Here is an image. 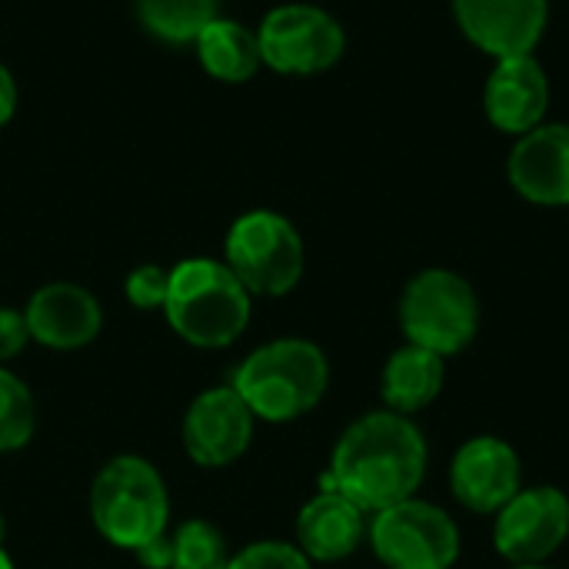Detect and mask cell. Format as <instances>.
Returning <instances> with one entry per match:
<instances>
[{"instance_id":"23","label":"cell","mask_w":569,"mask_h":569,"mask_svg":"<svg viewBox=\"0 0 569 569\" xmlns=\"http://www.w3.org/2000/svg\"><path fill=\"white\" fill-rule=\"evenodd\" d=\"M167 287H170V270L160 263H140L123 277V297L133 310L153 313L163 310L167 303Z\"/></svg>"},{"instance_id":"3","label":"cell","mask_w":569,"mask_h":569,"mask_svg":"<svg viewBox=\"0 0 569 569\" xmlns=\"http://www.w3.org/2000/svg\"><path fill=\"white\" fill-rule=\"evenodd\" d=\"M163 317L183 343L197 350H227L247 333L253 297L223 260L187 257L170 267Z\"/></svg>"},{"instance_id":"4","label":"cell","mask_w":569,"mask_h":569,"mask_svg":"<svg viewBox=\"0 0 569 569\" xmlns=\"http://www.w3.org/2000/svg\"><path fill=\"white\" fill-rule=\"evenodd\" d=\"M90 523L103 543L137 553L170 527V490L163 473L140 453L110 457L90 480Z\"/></svg>"},{"instance_id":"25","label":"cell","mask_w":569,"mask_h":569,"mask_svg":"<svg viewBox=\"0 0 569 569\" xmlns=\"http://www.w3.org/2000/svg\"><path fill=\"white\" fill-rule=\"evenodd\" d=\"M133 560H137L143 569L173 567V540H170V533H163V537L150 540L147 547H140V550L133 553Z\"/></svg>"},{"instance_id":"10","label":"cell","mask_w":569,"mask_h":569,"mask_svg":"<svg viewBox=\"0 0 569 569\" xmlns=\"http://www.w3.org/2000/svg\"><path fill=\"white\" fill-rule=\"evenodd\" d=\"M257 417L240 400V393L223 387L200 390L180 420V443L193 467L200 470H227L233 467L253 443Z\"/></svg>"},{"instance_id":"9","label":"cell","mask_w":569,"mask_h":569,"mask_svg":"<svg viewBox=\"0 0 569 569\" xmlns=\"http://www.w3.org/2000/svg\"><path fill=\"white\" fill-rule=\"evenodd\" d=\"M569 540V497L560 487H523L493 517V550L510 567L550 563Z\"/></svg>"},{"instance_id":"29","label":"cell","mask_w":569,"mask_h":569,"mask_svg":"<svg viewBox=\"0 0 569 569\" xmlns=\"http://www.w3.org/2000/svg\"><path fill=\"white\" fill-rule=\"evenodd\" d=\"M510 569H553L550 563H540V567H510Z\"/></svg>"},{"instance_id":"5","label":"cell","mask_w":569,"mask_h":569,"mask_svg":"<svg viewBox=\"0 0 569 569\" xmlns=\"http://www.w3.org/2000/svg\"><path fill=\"white\" fill-rule=\"evenodd\" d=\"M400 330L407 343L447 357L463 353L480 333V297L473 283L447 267H427L413 273L397 303Z\"/></svg>"},{"instance_id":"2","label":"cell","mask_w":569,"mask_h":569,"mask_svg":"<svg viewBox=\"0 0 569 569\" xmlns=\"http://www.w3.org/2000/svg\"><path fill=\"white\" fill-rule=\"evenodd\" d=\"M257 423H293L330 390V357L307 337H277L250 350L230 377Z\"/></svg>"},{"instance_id":"15","label":"cell","mask_w":569,"mask_h":569,"mask_svg":"<svg viewBox=\"0 0 569 569\" xmlns=\"http://www.w3.org/2000/svg\"><path fill=\"white\" fill-rule=\"evenodd\" d=\"M507 177L537 207H569V123H540L517 137Z\"/></svg>"},{"instance_id":"12","label":"cell","mask_w":569,"mask_h":569,"mask_svg":"<svg viewBox=\"0 0 569 569\" xmlns=\"http://www.w3.org/2000/svg\"><path fill=\"white\" fill-rule=\"evenodd\" d=\"M30 343H40L53 353H73L90 347L103 330V307L100 300L70 280L43 283L30 293L23 307Z\"/></svg>"},{"instance_id":"13","label":"cell","mask_w":569,"mask_h":569,"mask_svg":"<svg viewBox=\"0 0 569 569\" xmlns=\"http://www.w3.org/2000/svg\"><path fill=\"white\" fill-rule=\"evenodd\" d=\"M460 33L493 60L533 53L547 33L550 0H453Z\"/></svg>"},{"instance_id":"28","label":"cell","mask_w":569,"mask_h":569,"mask_svg":"<svg viewBox=\"0 0 569 569\" xmlns=\"http://www.w3.org/2000/svg\"><path fill=\"white\" fill-rule=\"evenodd\" d=\"M3 540H7V520H3V513H0V550H3Z\"/></svg>"},{"instance_id":"20","label":"cell","mask_w":569,"mask_h":569,"mask_svg":"<svg viewBox=\"0 0 569 569\" xmlns=\"http://www.w3.org/2000/svg\"><path fill=\"white\" fill-rule=\"evenodd\" d=\"M37 433L33 390L10 367H0V453L23 450Z\"/></svg>"},{"instance_id":"16","label":"cell","mask_w":569,"mask_h":569,"mask_svg":"<svg viewBox=\"0 0 569 569\" xmlns=\"http://www.w3.org/2000/svg\"><path fill=\"white\" fill-rule=\"evenodd\" d=\"M367 523L370 513H363L353 500L337 490H317V497H310L297 513L293 543L313 567L343 563L360 550V543H367Z\"/></svg>"},{"instance_id":"17","label":"cell","mask_w":569,"mask_h":569,"mask_svg":"<svg viewBox=\"0 0 569 569\" xmlns=\"http://www.w3.org/2000/svg\"><path fill=\"white\" fill-rule=\"evenodd\" d=\"M447 383V360L417 343L397 347L380 370V400L387 410L417 417L437 403Z\"/></svg>"},{"instance_id":"24","label":"cell","mask_w":569,"mask_h":569,"mask_svg":"<svg viewBox=\"0 0 569 569\" xmlns=\"http://www.w3.org/2000/svg\"><path fill=\"white\" fill-rule=\"evenodd\" d=\"M30 343L27 333V320L23 310L13 307H0V367H10Z\"/></svg>"},{"instance_id":"26","label":"cell","mask_w":569,"mask_h":569,"mask_svg":"<svg viewBox=\"0 0 569 569\" xmlns=\"http://www.w3.org/2000/svg\"><path fill=\"white\" fill-rule=\"evenodd\" d=\"M13 110H17V83H13L10 70L0 63V127L10 123Z\"/></svg>"},{"instance_id":"27","label":"cell","mask_w":569,"mask_h":569,"mask_svg":"<svg viewBox=\"0 0 569 569\" xmlns=\"http://www.w3.org/2000/svg\"><path fill=\"white\" fill-rule=\"evenodd\" d=\"M0 569H17V567H13V560H10V553H7V550H0Z\"/></svg>"},{"instance_id":"21","label":"cell","mask_w":569,"mask_h":569,"mask_svg":"<svg viewBox=\"0 0 569 569\" xmlns=\"http://www.w3.org/2000/svg\"><path fill=\"white\" fill-rule=\"evenodd\" d=\"M170 540H173V567L170 569H227L233 557L223 530L203 517L183 520L170 533Z\"/></svg>"},{"instance_id":"11","label":"cell","mask_w":569,"mask_h":569,"mask_svg":"<svg viewBox=\"0 0 569 569\" xmlns=\"http://www.w3.org/2000/svg\"><path fill=\"white\" fill-rule=\"evenodd\" d=\"M520 490L523 457L510 440L477 433L457 447L450 460V493L463 510L477 517H497Z\"/></svg>"},{"instance_id":"6","label":"cell","mask_w":569,"mask_h":569,"mask_svg":"<svg viewBox=\"0 0 569 569\" xmlns=\"http://www.w3.org/2000/svg\"><path fill=\"white\" fill-rule=\"evenodd\" d=\"M223 263L250 290V297H287L307 270L300 230L277 210H250L237 217L223 237Z\"/></svg>"},{"instance_id":"19","label":"cell","mask_w":569,"mask_h":569,"mask_svg":"<svg viewBox=\"0 0 569 569\" xmlns=\"http://www.w3.org/2000/svg\"><path fill=\"white\" fill-rule=\"evenodd\" d=\"M137 17L150 37L180 47L220 17V0H137Z\"/></svg>"},{"instance_id":"1","label":"cell","mask_w":569,"mask_h":569,"mask_svg":"<svg viewBox=\"0 0 569 569\" xmlns=\"http://www.w3.org/2000/svg\"><path fill=\"white\" fill-rule=\"evenodd\" d=\"M430 467V447L413 417L370 410L357 417L333 443L320 490H337L363 513H380L420 493Z\"/></svg>"},{"instance_id":"22","label":"cell","mask_w":569,"mask_h":569,"mask_svg":"<svg viewBox=\"0 0 569 569\" xmlns=\"http://www.w3.org/2000/svg\"><path fill=\"white\" fill-rule=\"evenodd\" d=\"M227 569H313V563L290 540H253L230 557Z\"/></svg>"},{"instance_id":"7","label":"cell","mask_w":569,"mask_h":569,"mask_svg":"<svg viewBox=\"0 0 569 569\" xmlns=\"http://www.w3.org/2000/svg\"><path fill=\"white\" fill-rule=\"evenodd\" d=\"M367 543L387 569H453L463 553L457 520L420 497L370 513Z\"/></svg>"},{"instance_id":"18","label":"cell","mask_w":569,"mask_h":569,"mask_svg":"<svg viewBox=\"0 0 569 569\" xmlns=\"http://www.w3.org/2000/svg\"><path fill=\"white\" fill-rule=\"evenodd\" d=\"M193 47H197V60L207 70V77H213L220 83H247L263 67L257 30H250L230 17H217L213 23H207L200 30V37L193 40Z\"/></svg>"},{"instance_id":"8","label":"cell","mask_w":569,"mask_h":569,"mask_svg":"<svg viewBox=\"0 0 569 569\" xmlns=\"http://www.w3.org/2000/svg\"><path fill=\"white\" fill-rule=\"evenodd\" d=\"M260 60L287 77H310L330 70L343 50L347 33L333 13L313 3L273 7L257 27Z\"/></svg>"},{"instance_id":"14","label":"cell","mask_w":569,"mask_h":569,"mask_svg":"<svg viewBox=\"0 0 569 569\" xmlns=\"http://www.w3.org/2000/svg\"><path fill=\"white\" fill-rule=\"evenodd\" d=\"M487 120L513 137L530 133L550 110V77L533 53L500 57L483 83Z\"/></svg>"}]
</instances>
